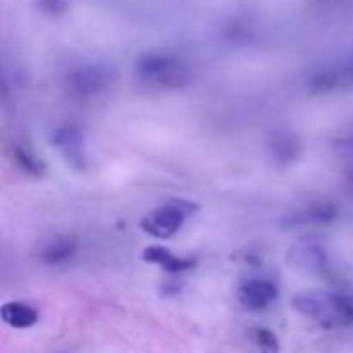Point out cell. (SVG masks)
Instances as JSON below:
<instances>
[{
	"mask_svg": "<svg viewBox=\"0 0 353 353\" xmlns=\"http://www.w3.org/2000/svg\"><path fill=\"white\" fill-rule=\"evenodd\" d=\"M138 79L154 88L176 90L188 83V69L168 52H148L140 55L134 65Z\"/></svg>",
	"mask_w": 353,
	"mask_h": 353,
	"instance_id": "obj_2",
	"label": "cell"
},
{
	"mask_svg": "<svg viewBox=\"0 0 353 353\" xmlns=\"http://www.w3.org/2000/svg\"><path fill=\"white\" fill-rule=\"evenodd\" d=\"M110 74L99 65H81L65 76V86L76 97H93L109 86Z\"/></svg>",
	"mask_w": 353,
	"mask_h": 353,
	"instance_id": "obj_4",
	"label": "cell"
},
{
	"mask_svg": "<svg viewBox=\"0 0 353 353\" xmlns=\"http://www.w3.org/2000/svg\"><path fill=\"white\" fill-rule=\"evenodd\" d=\"M293 309L326 330L353 324V299L338 292H303L293 299Z\"/></svg>",
	"mask_w": 353,
	"mask_h": 353,
	"instance_id": "obj_1",
	"label": "cell"
},
{
	"mask_svg": "<svg viewBox=\"0 0 353 353\" xmlns=\"http://www.w3.org/2000/svg\"><path fill=\"white\" fill-rule=\"evenodd\" d=\"M76 250H78V241L74 238L57 234V236L47 238L43 243L38 245L37 257L38 261L47 265H61L71 261L76 255Z\"/></svg>",
	"mask_w": 353,
	"mask_h": 353,
	"instance_id": "obj_7",
	"label": "cell"
},
{
	"mask_svg": "<svg viewBox=\"0 0 353 353\" xmlns=\"http://www.w3.org/2000/svg\"><path fill=\"white\" fill-rule=\"evenodd\" d=\"M255 343H257L259 352L261 353H278L279 343L274 333L269 330H257L255 331Z\"/></svg>",
	"mask_w": 353,
	"mask_h": 353,
	"instance_id": "obj_13",
	"label": "cell"
},
{
	"mask_svg": "<svg viewBox=\"0 0 353 353\" xmlns=\"http://www.w3.org/2000/svg\"><path fill=\"white\" fill-rule=\"evenodd\" d=\"M50 143L61 150L65 161L72 165L83 168L85 159H83V137L81 131L74 124H57L50 131Z\"/></svg>",
	"mask_w": 353,
	"mask_h": 353,
	"instance_id": "obj_6",
	"label": "cell"
},
{
	"mask_svg": "<svg viewBox=\"0 0 353 353\" xmlns=\"http://www.w3.org/2000/svg\"><path fill=\"white\" fill-rule=\"evenodd\" d=\"M193 210L190 203L185 202H169L164 205L155 207L152 212L141 219L140 226L150 236L159 238V240H168L174 236L185 224L186 216Z\"/></svg>",
	"mask_w": 353,
	"mask_h": 353,
	"instance_id": "obj_3",
	"label": "cell"
},
{
	"mask_svg": "<svg viewBox=\"0 0 353 353\" xmlns=\"http://www.w3.org/2000/svg\"><path fill=\"white\" fill-rule=\"evenodd\" d=\"M348 183H350V186L353 188V169L350 172H348Z\"/></svg>",
	"mask_w": 353,
	"mask_h": 353,
	"instance_id": "obj_15",
	"label": "cell"
},
{
	"mask_svg": "<svg viewBox=\"0 0 353 353\" xmlns=\"http://www.w3.org/2000/svg\"><path fill=\"white\" fill-rule=\"evenodd\" d=\"M278 299V286L264 278L247 279L238 288V300L248 310H262Z\"/></svg>",
	"mask_w": 353,
	"mask_h": 353,
	"instance_id": "obj_5",
	"label": "cell"
},
{
	"mask_svg": "<svg viewBox=\"0 0 353 353\" xmlns=\"http://www.w3.org/2000/svg\"><path fill=\"white\" fill-rule=\"evenodd\" d=\"M268 152L276 164H292L300 155V141L290 131L278 130L269 137Z\"/></svg>",
	"mask_w": 353,
	"mask_h": 353,
	"instance_id": "obj_9",
	"label": "cell"
},
{
	"mask_svg": "<svg viewBox=\"0 0 353 353\" xmlns=\"http://www.w3.org/2000/svg\"><path fill=\"white\" fill-rule=\"evenodd\" d=\"M0 317L3 323L16 330H26L37 324L38 312L31 305L23 302H7L0 309Z\"/></svg>",
	"mask_w": 353,
	"mask_h": 353,
	"instance_id": "obj_12",
	"label": "cell"
},
{
	"mask_svg": "<svg viewBox=\"0 0 353 353\" xmlns=\"http://www.w3.org/2000/svg\"><path fill=\"white\" fill-rule=\"evenodd\" d=\"M141 259L148 264H157L162 269L169 272H185L190 268H193V262L188 259L178 257V255L172 254L171 250L164 247H159V245H150V247L145 248L141 252Z\"/></svg>",
	"mask_w": 353,
	"mask_h": 353,
	"instance_id": "obj_11",
	"label": "cell"
},
{
	"mask_svg": "<svg viewBox=\"0 0 353 353\" xmlns=\"http://www.w3.org/2000/svg\"><path fill=\"white\" fill-rule=\"evenodd\" d=\"M338 216V210L333 203L327 202H314L310 205L302 207V209L295 210L290 216L283 219V224L290 228H300V226H314V224H326L334 221Z\"/></svg>",
	"mask_w": 353,
	"mask_h": 353,
	"instance_id": "obj_8",
	"label": "cell"
},
{
	"mask_svg": "<svg viewBox=\"0 0 353 353\" xmlns=\"http://www.w3.org/2000/svg\"><path fill=\"white\" fill-rule=\"evenodd\" d=\"M38 9L48 16H59L65 10V0H37Z\"/></svg>",
	"mask_w": 353,
	"mask_h": 353,
	"instance_id": "obj_14",
	"label": "cell"
},
{
	"mask_svg": "<svg viewBox=\"0 0 353 353\" xmlns=\"http://www.w3.org/2000/svg\"><path fill=\"white\" fill-rule=\"evenodd\" d=\"M288 264L300 271H321L326 265V254L317 245H295L288 250Z\"/></svg>",
	"mask_w": 353,
	"mask_h": 353,
	"instance_id": "obj_10",
	"label": "cell"
},
{
	"mask_svg": "<svg viewBox=\"0 0 353 353\" xmlns=\"http://www.w3.org/2000/svg\"><path fill=\"white\" fill-rule=\"evenodd\" d=\"M348 71H350V72H352V74H353V55H352L350 62H348Z\"/></svg>",
	"mask_w": 353,
	"mask_h": 353,
	"instance_id": "obj_16",
	"label": "cell"
}]
</instances>
